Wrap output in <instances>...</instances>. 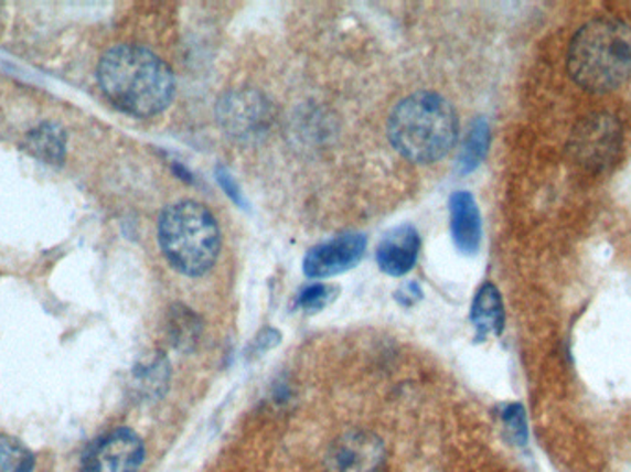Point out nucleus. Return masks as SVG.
Segmentation results:
<instances>
[{"mask_svg":"<svg viewBox=\"0 0 631 472\" xmlns=\"http://www.w3.org/2000/svg\"><path fill=\"white\" fill-rule=\"evenodd\" d=\"M159 244L172 268L183 276L202 277L221 254V229L205 205L186 200L164 208Z\"/></svg>","mask_w":631,"mask_h":472,"instance_id":"obj_4","label":"nucleus"},{"mask_svg":"<svg viewBox=\"0 0 631 472\" xmlns=\"http://www.w3.org/2000/svg\"><path fill=\"white\" fill-rule=\"evenodd\" d=\"M170 366L169 362L164 361L163 356H159L156 361L150 362L147 366L141 367L137 372V384L139 389L147 397H159L164 394L167 384H169Z\"/></svg>","mask_w":631,"mask_h":472,"instance_id":"obj_17","label":"nucleus"},{"mask_svg":"<svg viewBox=\"0 0 631 472\" xmlns=\"http://www.w3.org/2000/svg\"><path fill=\"white\" fill-rule=\"evenodd\" d=\"M622 126L611 112L597 111L581 118L567 142L570 161L592 174L611 169L622 150Z\"/></svg>","mask_w":631,"mask_h":472,"instance_id":"obj_5","label":"nucleus"},{"mask_svg":"<svg viewBox=\"0 0 631 472\" xmlns=\"http://www.w3.org/2000/svg\"><path fill=\"white\" fill-rule=\"evenodd\" d=\"M471 323L479 342H484L490 336H501L504 329V304L495 285L485 282L480 287L471 307Z\"/></svg>","mask_w":631,"mask_h":472,"instance_id":"obj_12","label":"nucleus"},{"mask_svg":"<svg viewBox=\"0 0 631 472\" xmlns=\"http://www.w3.org/2000/svg\"><path fill=\"white\" fill-rule=\"evenodd\" d=\"M386 449L375 433L350 430L334 439L323 458V472H383Z\"/></svg>","mask_w":631,"mask_h":472,"instance_id":"obj_7","label":"nucleus"},{"mask_svg":"<svg viewBox=\"0 0 631 472\" xmlns=\"http://www.w3.org/2000/svg\"><path fill=\"white\" fill-rule=\"evenodd\" d=\"M339 296V287L333 285H312L299 293L298 304L304 312H320L328 304L333 303Z\"/></svg>","mask_w":631,"mask_h":472,"instance_id":"obj_18","label":"nucleus"},{"mask_svg":"<svg viewBox=\"0 0 631 472\" xmlns=\"http://www.w3.org/2000/svg\"><path fill=\"white\" fill-rule=\"evenodd\" d=\"M200 337V323L189 309H180L170 320V342L180 351H191Z\"/></svg>","mask_w":631,"mask_h":472,"instance_id":"obj_16","label":"nucleus"},{"mask_svg":"<svg viewBox=\"0 0 631 472\" xmlns=\"http://www.w3.org/2000/svg\"><path fill=\"white\" fill-rule=\"evenodd\" d=\"M26 147L32 155L45 163H62L65 158V133L56 125L40 126L38 130L30 131Z\"/></svg>","mask_w":631,"mask_h":472,"instance_id":"obj_13","label":"nucleus"},{"mask_svg":"<svg viewBox=\"0 0 631 472\" xmlns=\"http://www.w3.org/2000/svg\"><path fill=\"white\" fill-rule=\"evenodd\" d=\"M35 458L19 439L0 433V472H34Z\"/></svg>","mask_w":631,"mask_h":472,"instance_id":"obj_15","label":"nucleus"},{"mask_svg":"<svg viewBox=\"0 0 631 472\" xmlns=\"http://www.w3.org/2000/svg\"><path fill=\"white\" fill-rule=\"evenodd\" d=\"M279 340H281L279 332L274 331V329H266V331L260 332L259 336L255 337L254 353L260 354L270 351V348L276 347Z\"/></svg>","mask_w":631,"mask_h":472,"instance_id":"obj_20","label":"nucleus"},{"mask_svg":"<svg viewBox=\"0 0 631 472\" xmlns=\"http://www.w3.org/2000/svg\"><path fill=\"white\" fill-rule=\"evenodd\" d=\"M570 78L589 93H611L631 76V26L619 19H592L570 40Z\"/></svg>","mask_w":631,"mask_h":472,"instance_id":"obj_3","label":"nucleus"},{"mask_svg":"<svg viewBox=\"0 0 631 472\" xmlns=\"http://www.w3.org/2000/svg\"><path fill=\"white\" fill-rule=\"evenodd\" d=\"M364 251H366V236L356 233L339 236L331 243L310 249L304 257V273L312 279L339 276L355 268L361 262Z\"/></svg>","mask_w":631,"mask_h":472,"instance_id":"obj_8","label":"nucleus"},{"mask_svg":"<svg viewBox=\"0 0 631 472\" xmlns=\"http://www.w3.org/2000/svg\"><path fill=\"white\" fill-rule=\"evenodd\" d=\"M218 181H221V185L224 186L226 194H229L235 202L243 203V197H240L238 186L235 185V181H233L232 175L227 174L226 170H218Z\"/></svg>","mask_w":631,"mask_h":472,"instance_id":"obj_21","label":"nucleus"},{"mask_svg":"<svg viewBox=\"0 0 631 472\" xmlns=\"http://www.w3.org/2000/svg\"><path fill=\"white\" fill-rule=\"evenodd\" d=\"M452 240L463 255H474L480 248L482 222L479 205L471 192H454L449 202Z\"/></svg>","mask_w":631,"mask_h":472,"instance_id":"obj_11","label":"nucleus"},{"mask_svg":"<svg viewBox=\"0 0 631 472\" xmlns=\"http://www.w3.org/2000/svg\"><path fill=\"white\" fill-rule=\"evenodd\" d=\"M98 82L115 106L133 117H153L174 98V74L153 52L136 45H119L98 63Z\"/></svg>","mask_w":631,"mask_h":472,"instance_id":"obj_1","label":"nucleus"},{"mask_svg":"<svg viewBox=\"0 0 631 472\" xmlns=\"http://www.w3.org/2000/svg\"><path fill=\"white\" fill-rule=\"evenodd\" d=\"M221 120L232 136H254L266 122V104L255 93H232L221 101Z\"/></svg>","mask_w":631,"mask_h":472,"instance_id":"obj_10","label":"nucleus"},{"mask_svg":"<svg viewBox=\"0 0 631 472\" xmlns=\"http://www.w3.org/2000/svg\"><path fill=\"white\" fill-rule=\"evenodd\" d=\"M488 147H490V126H488L485 120L479 118V120L471 126L468 139H466V144H463L462 153H460V172H462V174L473 172V170L482 163V159L485 158Z\"/></svg>","mask_w":631,"mask_h":472,"instance_id":"obj_14","label":"nucleus"},{"mask_svg":"<svg viewBox=\"0 0 631 472\" xmlns=\"http://www.w3.org/2000/svg\"><path fill=\"white\" fill-rule=\"evenodd\" d=\"M147 450L131 428H115L96 439L84 458L79 472H139Z\"/></svg>","mask_w":631,"mask_h":472,"instance_id":"obj_6","label":"nucleus"},{"mask_svg":"<svg viewBox=\"0 0 631 472\" xmlns=\"http://www.w3.org/2000/svg\"><path fill=\"white\" fill-rule=\"evenodd\" d=\"M388 137L395 150L411 163H435L457 144V111L438 93L419 90L395 106Z\"/></svg>","mask_w":631,"mask_h":472,"instance_id":"obj_2","label":"nucleus"},{"mask_svg":"<svg viewBox=\"0 0 631 472\" xmlns=\"http://www.w3.org/2000/svg\"><path fill=\"white\" fill-rule=\"evenodd\" d=\"M421 240L411 225H399L384 236L377 248V265L384 273L400 277L416 265Z\"/></svg>","mask_w":631,"mask_h":472,"instance_id":"obj_9","label":"nucleus"},{"mask_svg":"<svg viewBox=\"0 0 631 472\" xmlns=\"http://www.w3.org/2000/svg\"><path fill=\"white\" fill-rule=\"evenodd\" d=\"M501 419L513 443L518 444V447H524L526 441H528V422H526V414H524L523 406H504Z\"/></svg>","mask_w":631,"mask_h":472,"instance_id":"obj_19","label":"nucleus"}]
</instances>
